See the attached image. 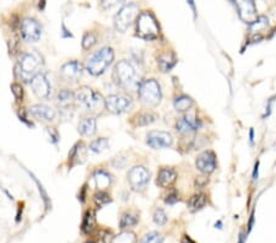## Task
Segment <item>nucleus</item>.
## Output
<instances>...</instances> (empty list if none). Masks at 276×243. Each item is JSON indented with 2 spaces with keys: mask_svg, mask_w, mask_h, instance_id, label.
<instances>
[{
  "mask_svg": "<svg viewBox=\"0 0 276 243\" xmlns=\"http://www.w3.org/2000/svg\"><path fill=\"white\" fill-rule=\"evenodd\" d=\"M177 173L173 168L162 167L157 173V184L161 188H169L176 182Z\"/></svg>",
  "mask_w": 276,
  "mask_h": 243,
  "instance_id": "a211bd4d",
  "label": "nucleus"
},
{
  "mask_svg": "<svg viewBox=\"0 0 276 243\" xmlns=\"http://www.w3.org/2000/svg\"><path fill=\"white\" fill-rule=\"evenodd\" d=\"M42 64L41 55L37 52H26L21 55V59L18 60L16 73L22 80L28 81L32 80L33 76L38 74V69Z\"/></svg>",
  "mask_w": 276,
  "mask_h": 243,
  "instance_id": "20e7f679",
  "label": "nucleus"
},
{
  "mask_svg": "<svg viewBox=\"0 0 276 243\" xmlns=\"http://www.w3.org/2000/svg\"><path fill=\"white\" fill-rule=\"evenodd\" d=\"M193 105H194V101L192 100V97L187 96V95H182L174 100V108L177 112H188L193 107Z\"/></svg>",
  "mask_w": 276,
  "mask_h": 243,
  "instance_id": "a878e982",
  "label": "nucleus"
},
{
  "mask_svg": "<svg viewBox=\"0 0 276 243\" xmlns=\"http://www.w3.org/2000/svg\"><path fill=\"white\" fill-rule=\"evenodd\" d=\"M11 91H12V94H14V96L17 99V101H20V100L22 101L23 90H22V86H21L20 84H12Z\"/></svg>",
  "mask_w": 276,
  "mask_h": 243,
  "instance_id": "e433bc0d",
  "label": "nucleus"
},
{
  "mask_svg": "<svg viewBox=\"0 0 276 243\" xmlns=\"http://www.w3.org/2000/svg\"><path fill=\"white\" fill-rule=\"evenodd\" d=\"M96 120L92 117H86L84 118V120H81L80 123H79L78 131L82 136H92L96 133Z\"/></svg>",
  "mask_w": 276,
  "mask_h": 243,
  "instance_id": "6ab92c4d",
  "label": "nucleus"
},
{
  "mask_svg": "<svg viewBox=\"0 0 276 243\" xmlns=\"http://www.w3.org/2000/svg\"><path fill=\"white\" fill-rule=\"evenodd\" d=\"M94 200L98 207H103V205L108 204V203H110L112 199H111V195L108 194L107 192L101 191V192H97L96 194H95Z\"/></svg>",
  "mask_w": 276,
  "mask_h": 243,
  "instance_id": "473e14b6",
  "label": "nucleus"
},
{
  "mask_svg": "<svg viewBox=\"0 0 276 243\" xmlns=\"http://www.w3.org/2000/svg\"><path fill=\"white\" fill-rule=\"evenodd\" d=\"M236 6H237L238 15H240L241 20L247 23H254L258 18L257 15V7L254 1L252 0H241V1H236Z\"/></svg>",
  "mask_w": 276,
  "mask_h": 243,
  "instance_id": "ddd939ff",
  "label": "nucleus"
},
{
  "mask_svg": "<svg viewBox=\"0 0 276 243\" xmlns=\"http://www.w3.org/2000/svg\"><path fill=\"white\" fill-rule=\"evenodd\" d=\"M268 26V18L265 16H260L257 18V21L251 25V31L252 32H260L263 28H265Z\"/></svg>",
  "mask_w": 276,
  "mask_h": 243,
  "instance_id": "f704fd0d",
  "label": "nucleus"
},
{
  "mask_svg": "<svg viewBox=\"0 0 276 243\" xmlns=\"http://www.w3.org/2000/svg\"><path fill=\"white\" fill-rule=\"evenodd\" d=\"M139 16V6L134 2L124 5L114 17V26L119 32H126L133 25L134 20Z\"/></svg>",
  "mask_w": 276,
  "mask_h": 243,
  "instance_id": "0eeeda50",
  "label": "nucleus"
},
{
  "mask_svg": "<svg viewBox=\"0 0 276 243\" xmlns=\"http://www.w3.org/2000/svg\"><path fill=\"white\" fill-rule=\"evenodd\" d=\"M114 59V52L111 47H103L100 51L95 52L86 62V70L91 75H102L107 68L112 64Z\"/></svg>",
  "mask_w": 276,
  "mask_h": 243,
  "instance_id": "f03ea898",
  "label": "nucleus"
},
{
  "mask_svg": "<svg viewBox=\"0 0 276 243\" xmlns=\"http://www.w3.org/2000/svg\"><path fill=\"white\" fill-rule=\"evenodd\" d=\"M87 243H95V242H87Z\"/></svg>",
  "mask_w": 276,
  "mask_h": 243,
  "instance_id": "ea45409f",
  "label": "nucleus"
},
{
  "mask_svg": "<svg viewBox=\"0 0 276 243\" xmlns=\"http://www.w3.org/2000/svg\"><path fill=\"white\" fill-rule=\"evenodd\" d=\"M92 178H94L96 187L100 189V192H105V189L108 188L111 186V183H112V176L106 172V171H96L94 173V176H92Z\"/></svg>",
  "mask_w": 276,
  "mask_h": 243,
  "instance_id": "412c9836",
  "label": "nucleus"
},
{
  "mask_svg": "<svg viewBox=\"0 0 276 243\" xmlns=\"http://www.w3.org/2000/svg\"><path fill=\"white\" fill-rule=\"evenodd\" d=\"M178 194H177L176 191H172L169 193L168 195L166 197V199H164V202L167 203V204H174V203L178 202Z\"/></svg>",
  "mask_w": 276,
  "mask_h": 243,
  "instance_id": "4c0bfd02",
  "label": "nucleus"
},
{
  "mask_svg": "<svg viewBox=\"0 0 276 243\" xmlns=\"http://www.w3.org/2000/svg\"><path fill=\"white\" fill-rule=\"evenodd\" d=\"M182 243H195V241H193L189 236H184L182 239Z\"/></svg>",
  "mask_w": 276,
  "mask_h": 243,
  "instance_id": "58836bf2",
  "label": "nucleus"
},
{
  "mask_svg": "<svg viewBox=\"0 0 276 243\" xmlns=\"http://www.w3.org/2000/svg\"><path fill=\"white\" fill-rule=\"evenodd\" d=\"M74 100H75V95H74V92L68 89H64L62 90V91H59V94H58L57 104L63 111H68L69 107L73 106Z\"/></svg>",
  "mask_w": 276,
  "mask_h": 243,
  "instance_id": "aec40b11",
  "label": "nucleus"
},
{
  "mask_svg": "<svg viewBox=\"0 0 276 243\" xmlns=\"http://www.w3.org/2000/svg\"><path fill=\"white\" fill-rule=\"evenodd\" d=\"M206 202H208L206 195L204 193H199V194L193 195L190 198L189 202H188V208H189L190 211H198L205 207Z\"/></svg>",
  "mask_w": 276,
  "mask_h": 243,
  "instance_id": "bb28decb",
  "label": "nucleus"
},
{
  "mask_svg": "<svg viewBox=\"0 0 276 243\" xmlns=\"http://www.w3.org/2000/svg\"><path fill=\"white\" fill-rule=\"evenodd\" d=\"M82 75V64L78 60H71V62L65 63L60 68V76L64 81L68 83H75L80 79Z\"/></svg>",
  "mask_w": 276,
  "mask_h": 243,
  "instance_id": "4468645a",
  "label": "nucleus"
},
{
  "mask_svg": "<svg viewBox=\"0 0 276 243\" xmlns=\"http://www.w3.org/2000/svg\"><path fill=\"white\" fill-rule=\"evenodd\" d=\"M138 96L142 104L150 106V107H155L160 104L161 97H162L160 84L155 79H147V80L142 81L139 85Z\"/></svg>",
  "mask_w": 276,
  "mask_h": 243,
  "instance_id": "423d86ee",
  "label": "nucleus"
},
{
  "mask_svg": "<svg viewBox=\"0 0 276 243\" xmlns=\"http://www.w3.org/2000/svg\"><path fill=\"white\" fill-rule=\"evenodd\" d=\"M163 242V237L160 232H148V234L145 235L144 237L141 239L140 243H162Z\"/></svg>",
  "mask_w": 276,
  "mask_h": 243,
  "instance_id": "2f4dec72",
  "label": "nucleus"
},
{
  "mask_svg": "<svg viewBox=\"0 0 276 243\" xmlns=\"http://www.w3.org/2000/svg\"><path fill=\"white\" fill-rule=\"evenodd\" d=\"M46 135L47 138L49 139L50 142H53V144H57L58 141H59V134H58L57 129L55 128H46Z\"/></svg>",
  "mask_w": 276,
  "mask_h": 243,
  "instance_id": "c9c22d12",
  "label": "nucleus"
},
{
  "mask_svg": "<svg viewBox=\"0 0 276 243\" xmlns=\"http://www.w3.org/2000/svg\"><path fill=\"white\" fill-rule=\"evenodd\" d=\"M139 221L138 216L133 213H124L122 215L121 220H119V227L121 229H129V227H134Z\"/></svg>",
  "mask_w": 276,
  "mask_h": 243,
  "instance_id": "c85d7f7f",
  "label": "nucleus"
},
{
  "mask_svg": "<svg viewBox=\"0 0 276 243\" xmlns=\"http://www.w3.org/2000/svg\"><path fill=\"white\" fill-rule=\"evenodd\" d=\"M30 112L32 117L38 121L52 122L55 120V111L46 105H34L30 108Z\"/></svg>",
  "mask_w": 276,
  "mask_h": 243,
  "instance_id": "f3484780",
  "label": "nucleus"
},
{
  "mask_svg": "<svg viewBox=\"0 0 276 243\" xmlns=\"http://www.w3.org/2000/svg\"><path fill=\"white\" fill-rule=\"evenodd\" d=\"M31 87H32L33 94L41 100L48 99L50 91H52L48 78L43 73H38L36 76H33L31 80Z\"/></svg>",
  "mask_w": 276,
  "mask_h": 243,
  "instance_id": "f8f14e48",
  "label": "nucleus"
},
{
  "mask_svg": "<svg viewBox=\"0 0 276 243\" xmlns=\"http://www.w3.org/2000/svg\"><path fill=\"white\" fill-rule=\"evenodd\" d=\"M160 27L155 16L150 11H144L138 16L137 20V35L142 39L151 41L158 37Z\"/></svg>",
  "mask_w": 276,
  "mask_h": 243,
  "instance_id": "39448f33",
  "label": "nucleus"
},
{
  "mask_svg": "<svg viewBox=\"0 0 276 243\" xmlns=\"http://www.w3.org/2000/svg\"><path fill=\"white\" fill-rule=\"evenodd\" d=\"M108 145H110V142H108L107 138H98L91 141V144L89 145V149L95 154H100V152H103L107 149Z\"/></svg>",
  "mask_w": 276,
  "mask_h": 243,
  "instance_id": "c756f323",
  "label": "nucleus"
},
{
  "mask_svg": "<svg viewBox=\"0 0 276 243\" xmlns=\"http://www.w3.org/2000/svg\"><path fill=\"white\" fill-rule=\"evenodd\" d=\"M157 120V116L152 112H140L133 118V124L137 126H144L153 123Z\"/></svg>",
  "mask_w": 276,
  "mask_h": 243,
  "instance_id": "b1692460",
  "label": "nucleus"
},
{
  "mask_svg": "<svg viewBox=\"0 0 276 243\" xmlns=\"http://www.w3.org/2000/svg\"><path fill=\"white\" fill-rule=\"evenodd\" d=\"M196 168L200 171L201 173L210 174L215 171L216 168V156L210 150L208 151H204L199 155L198 158L195 161Z\"/></svg>",
  "mask_w": 276,
  "mask_h": 243,
  "instance_id": "2eb2a0df",
  "label": "nucleus"
},
{
  "mask_svg": "<svg viewBox=\"0 0 276 243\" xmlns=\"http://www.w3.org/2000/svg\"><path fill=\"white\" fill-rule=\"evenodd\" d=\"M106 108L113 115H123L133 107V101L126 95H110L105 100Z\"/></svg>",
  "mask_w": 276,
  "mask_h": 243,
  "instance_id": "6e6552de",
  "label": "nucleus"
},
{
  "mask_svg": "<svg viewBox=\"0 0 276 243\" xmlns=\"http://www.w3.org/2000/svg\"><path fill=\"white\" fill-rule=\"evenodd\" d=\"M85 158H86V147L84 142H78L69 154V161H73L74 165H76V163L84 162Z\"/></svg>",
  "mask_w": 276,
  "mask_h": 243,
  "instance_id": "5701e85b",
  "label": "nucleus"
},
{
  "mask_svg": "<svg viewBox=\"0 0 276 243\" xmlns=\"http://www.w3.org/2000/svg\"><path fill=\"white\" fill-rule=\"evenodd\" d=\"M137 235L133 231H123L114 236L110 243H137Z\"/></svg>",
  "mask_w": 276,
  "mask_h": 243,
  "instance_id": "cd10ccee",
  "label": "nucleus"
},
{
  "mask_svg": "<svg viewBox=\"0 0 276 243\" xmlns=\"http://www.w3.org/2000/svg\"><path fill=\"white\" fill-rule=\"evenodd\" d=\"M95 226H96V215H95L94 210H87L82 220L81 230L84 234H90L94 231Z\"/></svg>",
  "mask_w": 276,
  "mask_h": 243,
  "instance_id": "393cba45",
  "label": "nucleus"
},
{
  "mask_svg": "<svg viewBox=\"0 0 276 243\" xmlns=\"http://www.w3.org/2000/svg\"><path fill=\"white\" fill-rule=\"evenodd\" d=\"M158 67H160V69L162 71H169L172 69V68L176 65L177 59H176V55H174V53L172 52H167L163 53V54H161L160 57H158Z\"/></svg>",
  "mask_w": 276,
  "mask_h": 243,
  "instance_id": "4be33fe9",
  "label": "nucleus"
},
{
  "mask_svg": "<svg viewBox=\"0 0 276 243\" xmlns=\"http://www.w3.org/2000/svg\"><path fill=\"white\" fill-rule=\"evenodd\" d=\"M146 144L152 149H164L173 144V138L167 131L152 130L147 134Z\"/></svg>",
  "mask_w": 276,
  "mask_h": 243,
  "instance_id": "9b49d317",
  "label": "nucleus"
},
{
  "mask_svg": "<svg viewBox=\"0 0 276 243\" xmlns=\"http://www.w3.org/2000/svg\"><path fill=\"white\" fill-rule=\"evenodd\" d=\"M153 223L157 226H163L167 223V215L162 209H156L153 213Z\"/></svg>",
  "mask_w": 276,
  "mask_h": 243,
  "instance_id": "72a5a7b5",
  "label": "nucleus"
},
{
  "mask_svg": "<svg viewBox=\"0 0 276 243\" xmlns=\"http://www.w3.org/2000/svg\"><path fill=\"white\" fill-rule=\"evenodd\" d=\"M199 126H200V122L195 116H185L176 123V130L182 135H188L198 130Z\"/></svg>",
  "mask_w": 276,
  "mask_h": 243,
  "instance_id": "dca6fc26",
  "label": "nucleus"
},
{
  "mask_svg": "<svg viewBox=\"0 0 276 243\" xmlns=\"http://www.w3.org/2000/svg\"><path fill=\"white\" fill-rule=\"evenodd\" d=\"M21 35L26 42H37L42 36V26L34 18H23L21 22Z\"/></svg>",
  "mask_w": 276,
  "mask_h": 243,
  "instance_id": "9d476101",
  "label": "nucleus"
},
{
  "mask_svg": "<svg viewBox=\"0 0 276 243\" xmlns=\"http://www.w3.org/2000/svg\"><path fill=\"white\" fill-rule=\"evenodd\" d=\"M96 43H97V37L95 33H92V32L85 33L84 38H82V48H84L85 51H89V49H91Z\"/></svg>",
  "mask_w": 276,
  "mask_h": 243,
  "instance_id": "7c9ffc66",
  "label": "nucleus"
},
{
  "mask_svg": "<svg viewBox=\"0 0 276 243\" xmlns=\"http://www.w3.org/2000/svg\"><path fill=\"white\" fill-rule=\"evenodd\" d=\"M113 79L119 86L124 87V89H132L138 84L139 75H138L137 68L132 62L121 60L117 63L116 68H114Z\"/></svg>",
  "mask_w": 276,
  "mask_h": 243,
  "instance_id": "7ed1b4c3",
  "label": "nucleus"
},
{
  "mask_svg": "<svg viewBox=\"0 0 276 243\" xmlns=\"http://www.w3.org/2000/svg\"><path fill=\"white\" fill-rule=\"evenodd\" d=\"M150 181V173L144 166H135L128 172V182L134 191H142L146 188Z\"/></svg>",
  "mask_w": 276,
  "mask_h": 243,
  "instance_id": "1a4fd4ad",
  "label": "nucleus"
},
{
  "mask_svg": "<svg viewBox=\"0 0 276 243\" xmlns=\"http://www.w3.org/2000/svg\"><path fill=\"white\" fill-rule=\"evenodd\" d=\"M75 100L81 107L92 113H100L106 107L102 95L89 86L79 87L75 94Z\"/></svg>",
  "mask_w": 276,
  "mask_h": 243,
  "instance_id": "f257e3e1",
  "label": "nucleus"
}]
</instances>
